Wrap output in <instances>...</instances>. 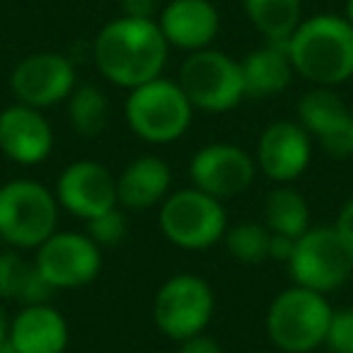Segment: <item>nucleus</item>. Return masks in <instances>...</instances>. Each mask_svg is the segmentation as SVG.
Listing matches in <instances>:
<instances>
[{
	"label": "nucleus",
	"mask_w": 353,
	"mask_h": 353,
	"mask_svg": "<svg viewBox=\"0 0 353 353\" xmlns=\"http://www.w3.org/2000/svg\"><path fill=\"white\" fill-rule=\"evenodd\" d=\"M216 314V293L196 274H174L157 288L152 319L172 341H184L203 334Z\"/></svg>",
	"instance_id": "nucleus-9"
},
{
	"label": "nucleus",
	"mask_w": 353,
	"mask_h": 353,
	"mask_svg": "<svg viewBox=\"0 0 353 353\" xmlns=\"http://www.w3.org/2000/svg\"><path fill=\"white\" fill-rule=\"evenodd\" d=\"M295 75L312 88H339L353 78V25L343 15L305 17L285 41Z\"/></svg>",
	"instance_id": "nucleus-2"
},
{
	"label": "nucleus",
	"mask_w": 353,
	"mask_h": 353,
	"mask_svg": "<svg viewBox=\"0 0 353 353\" xmlns=\"http://www.w3.org/2000/svg\"><path fill=\"white\" fill-rule=\"evenodd\" d=\"M240 68L245 80V97L252 99H266L283 92L295 75L285 41H266L264 46L250 51L240 61Z\"/></svg>",
	"instance_id": "nucleus-20"
},
{
	"label": "nucleus",
	"mask_w": 353,
	"mask_h": 353,
	"mask_svg": "<svg viewBox=\"0 0 353 353\" xmlns=\"http://www.w3.org/2000/svg\"><path fill=\"white\" fill-rule=\"evenodd\" d=\"M176 83L194 109L208 114H225L240 107L245 99L240 61L213 46L192 51L179 68Z\"/></svg>",
	"instance_id": "nucleus-6"
},
{
	"label": "nucleus",
	"mask_w": 353,
	"mask_h": 353,
	"mask_svg": "<svg viewBox=\"0 0 353 353\" xmlns=\"http://www.w3.org/2000/svg\"><path fill=\"white\" fill-rule=\"evenodd\" d=\"M54 150V128L41 109L10 104L0 112V152L22 167L41 165Z\"/></svg>",
	"instance_id": "nucleus-16"
},
{
	"label": "nucleus",
	"mask_w": 353,
	"mask_h": 353,
	"mask_svg": "<svg viewBox=\"0 0 353 353\" xmlns=\"http://www.w3.org/2000/svg\"><path fill=\"white\" fill-rule=\"evenodd\" d=\"M54 194L63 211L83 218L85 223L119 206L117 176L109 167L94 160L70 162L61 172Z\"/></svg>",
	"instance_id": "nucleus-14"
},
{
	"label": "nucleus",
	"mask_w": 353,
	"mask_h": 353,
	"mask_svg": "<svg viewBox=\"0 0 353 353\" xmlns=\"http://www.w3.org/2000/svg\"><path fill=\"white\" fill-rule=\"evenodd\" d=\"M334 228H336V230L341 232L343 240H348L353 245V196L348 199V201L341 206V211H339Z\"/></svg>",
	"instance_id": "nucleus-31"
},
{
	"label": "nucleus",
	"mask_w": 353,
	"mask_h": 353,
	"mask_svg": "<svg viewBox=\"0 0 353 353\" xmlns=\"http://www.w3.org/2000/svg\"><path fill=\"white\" fill-rule=\"evenodd\" d=\"M160 230L179 250H208L228 232L225 206L218 199L189 187L172 192L160 203Z\"/></svg>",
	"instance_id": "nucleus-7"
},
{
	"label": "nucleus",
	"mask_w": 353,
	"mask_h": 353,
	"mask_svg": "<svg viewBox=\"0 0 353 353\" xmlns=\"http://www.w3.org/2000/svg\"><path fill=\"white\" fill-rule=\"evenodd\" d=\"M88 235L97 242V247H117L128 235V218L121 206L102 213L88 221Z\"/></svg>",
	"instance_id": "nucleus-26"
},
{
	"label": "nucleus",
	"mask_w": 353,
	"mask_h": 353,
	"mask_svg": "<svg viewBox=\"0 0 353 353\" xmlns=\"http://www.w3.org/2000/svg\"><path fill=\"white\" fill-rule=\"evenodd\" d=\"M223 242H225V250L232 259L242 261V264H261L269 259L271 230L264 223L242 221L232 228L228 225Z\"/></svg>",
	"instance_id": "nucleus-25"
},
{
	"label": "nucleus",
	"mask_w": 353,
	"mask_h": 353,
	"mask_svg": "<svg viewBox=\"0 0 353 353\" xmlns=\"http://www.w3.org/2000/svg\"><path fill=\"white\" fill-rule=\"evenodd\" d=\"M51 295L54 288L39 274L34 259H27L20 250L12 247L0 252V303L15 300L25 307L49 303Z\"/></svg>",
	"instance_id": "nucleus-21"
},
{
	"label": "nucleus",
	"mask_w": 353,
	"mask_h": 353,
	"mask_svg": "<svg viewBox=\"0 0 353 353\" xmlns=\"http://www.w3.org/2000/svg\"><path fill=\"white\" fill-rule=\"evenodd\" d=\"M170 44L155 20L117 17L97 32L92 59L99 75L112 85L133 90L160 78Z\"/></svg>",
	"instance_id": "nucleus-1"
},
{
	"label": "nucleus",
	"mask_w": 353,
	"mask_h": 353,
	"mask_svg": "<svg viewBox=\"0 0 353 353\" xmlns=\"http://www.w3.org/2000/svg\"><path fill=\"white\" fill-rule=\"evenodd\" d=\"M8 334H10V319H8L6 307H3V303H0V351L6 348V343H8Z\"/></svg>",
	"instance_id": "nucleus-32"
},
{
	"label": "nucleus",
	"mask_w": 353,
	"mask_h": 353,
	"mask_svg": "<svg viewBox=\"0 0 353 353\" xmlns=\"http://www.w3.org/2000/svg\"><path fill=\"white\" fill-rule=\"evenodd\" d=\"M295 285L332 293L353 274V245L334 225H312L295 240L288 261Z\"/></svg>",
	"instance_id": "nucleus-8"
},
{
	"label": "nucleus",
	"mask_w": 353,
	"mask_h": 353,
	"mask_svg": "<svg viewBox=\"0 0 353 353\" xmlns=\"http://www.w3.org/2000/svg\"><path fill=\"white\" fill-rule=\"evenodd\" d=\"M68 322L49 303L25 305L10 319L8 343L15 353H63L68 346Z\"/></svg>",
	"instance_id": "nucleus-18"
},
{
	"label": "nucleus",
	"mask_w": 353,
	"mask_h": 353,
	"mask_svg": "<svg viewBox=\"0 0 353 353\" xmlns=\"http://www.w3.org/2000/svg\"><path fill=\"white\" fill-rule=\"evenodd\" d=\"M123 117L138 138L155 145H167L189 131L194 107L176 80L160 75L150 83L128 90Z\"/></svg>",
	"instance_id": "nucleus-5"
},
{
	"label": "nucleus",
	"mask_w": 353,
	"mask_h": 353,
	"mask_svg": "<svg viewBox=\"0 0 353 353\" xmlns=\"http://www.w3.org/2000/svg\"><path fill=\"white\" fill-rule=\"evenodd\" d=\"M172 189V170L162 157L141 155L131 160L117 176L119 206L128 211H148L160 206Z\"/></svg>",
	"instance_id": "nucleus-19"
},
{
	"label": "nucleus",
	"mask_w": 353,
	"mask_h": 353,
	"mask_svg": "<svg viewBox=\"0 0 353 353\" xmlns=\"http://www.w3.org/2000/svg\"><path fill=\"white\" fill-rule=\"evenodd\" d=\"M293 250H295V240H290V237H285V235H274V232H271L269 259L283 261V264H288L290 254H293Z\"/></svg>",
	"instance_id": "nucleus-30"
},
{
	"label": "nucleus",
	"mask_w": 353,
	"mask_h": 353,
	"mask_svg": "<svg viewBox=\"0 0 353 353\" xmlns=\"http://www.w3.org/2000/svg\"><path fill=\"white\" fill-rule=\"evenodd\" d=\"M332 312L324 293L290 285L266 310V336L283 353H310L324 346Z\"/></svg>",
	"instance_id": "nucleus-4"
},
{
	"label": "nucleus",
	"mask_w": 353,
	"mask_h": 353,
	"mask_svg": "<svg viewBox=\"0 0 353 353\" xmlns=\"http://www.w3.org/2000/svg\"><path fill=\"white\" fill-rule=\"evenodd\" d=\"M298 123L327 155H353V109L332 88H312L300 97Z\"/></svg>",
	"instance_id": "nucleus-13"
},
{
	"label": "nucleus",
	"mask_w": 353,
	"mask_h": 353,
	"mask_svg": "<svg viewBox=\"0 0 353 353\" xmlns=\"http://www.w3.org/2000/svg\"><path fill=\"white\" fill-rule=\"evenodd\" d=\"M343 17H346V20L353 25V0H348V3H346V15H343Z\"/></svg>",
	"instance_id": "nucleus-33"
},
{
	"label": "nucleus",
	"mask_w": 353,
	"mask_h": 353,
	"mask_svg": "<svg viewBox=\"0 0 353 353\" xmlns=\"http://www.w3.org/2000/svg\"><path fill=\"white\" fill-rule=\"evenodd\" d=\"M155 22L170 49L189 54L208 49L221 32V15L211 0H170L160 8Z\"/></svg>",
	"instance_id": "nucleus-17"
},
{
	"label": "nucleus",
	"mask_w": 353,
	"mask_h": 353,
	"mask_svg": "<svg viewBox=\"0 0 353 353\" xmlns=\"http://www.w3.org/2000/svg\"><path fill=\"white\" fill-rule=\"evenodd\" d=\"M179 353H223V348L208 334H196V336L179 341Z\"/></svg>",
	"instance_id": "nucleus-29"
},
{
	"label": "nucleus",
	"mask_w": 353,
	"mask_h": 353,
	"mask_svg": "<svg viewBox=\"0 0 353 353\" xmlns=\"http://www.w3.org/2000/svg\"><path fill=\"white\" fill-rule=\"evenodd\" d=\"M65 102H68V121L78 136L97 138L99 133H104L112 109L102 90L94 85H78Z\"/></svg>",
	"instance_id": "nucleus-24"
},
{
	"label": "nucleus",
	"mask_w": 353,
	"mask_h": 353,
	"mask_svg": "<svg viewBox=\"0 0 353 353\" xmlns=\"http://www.w3.org/2000/svg\"><path fill=\"white\" fill-rule=\"evenodd\" d=\"M256 170L271 182L293 184L310 167L312 160V138L293 119H281L261 131L256 143Z\"/></svg>",
	"instance_id": "nucleus-15"
},
{
	"label": "nucleus",
	"mask_w": 353,
	"mask_h": 353,
	"mask_svg": "<svg viewBox=\"0 0 353 353\" xmlns=\"http://www.w3.org/2000/svg\"><path fill=\"white\" fill-rule=\"evenodd\" d=\"M250 22L266 41H288L303 17V0H242Z\"/></svg>",
	"instance_id": "nucleus-23"
},
{
	"label": "nucleus",
	"mask_w": 353,
	"mask_h": 353,
	"mask_svg": "<svg viewBox=\"0 0 353 353\" xmlns=\"http://www.w3.org/2000/svg\"><path fill=\"white\" fill-rule=\"evenodd\" d=\"M34 264L54 290L88 285L102 269V247L85 232L56 230L34 250Z\"/></svg>",
	"instance_id": "nucleus-10"
},
{
	"label": "nucleus",
	"mask_w": 353,
	"mask_h": 353,
	"mask_svg": "<svg viewBox=\"0 0 353 353\" xmlns=\"http://www.w3.org/2000/svg\"><path fill=\"white\" fill-rule=\"evenodd\" d=\"M59 199L34 179L0 187V240L12 250H37L59 230Z\"/></svg>",
	"instance_id": "nucleus-3"
},
{
	"label": "nucleus",
	"mask_w": 353,
	"mask_h": 353,
	"mask_svg": "<svg viewBox=\"0 0 353 353\" xmlns=\"http://www.w3.org/2000/svg\"><path fill=\"white\" fill-rule=\"evenodd\" d=\"M119 3H121L123 17L157 20V12H160V0H119Z\"/></svg>",
	"instance_id": "nucleus-28"
},
{
	"label": "nucleus",
	"mask_w": 353,
	"mask_h": 353,
	"mask_svg": "<svg viewBox=\"0 0 353 353\" xmlns=\"http://www.w3.org/2000/svg\"><path fill=\"white\" fill-rule=\"evenodd\" d=\"M324 346L332 353H353V307L334 310Z\"/></svg>",
	"instance_id": "nucleus-27"
},
{
	"label": "nucleus",
	"mask_w": 353,
	"mask_h": 353,
	"mask_svg": "<svg viewBox=\"0 0 353 353\" xmlns=\"http://www.w3.org/2000/svg\"><path fill=\"white\" fill-rule=\"evenodd\" d=\"M192 187L225 201L240 196L256 176V160L235 143H208L194 152L189 162Z\"/></svg>",
	"instance_id": "nucleus-11"
},
{
	"label": "nucleus",
	"mask_w": 353,
	"mask_h": 353,
	"mask_svg": "<svg viewBox=\"0 0 353 353\" xmlns=\"http://www.w3.org/2000/svg\"><path fill=\"white\" fill-rule=\"evenodd\" d=\"M75 88L78 78L73 61L56 51H37L25 56L10 75V90L17 102L41 112L68 99Z\"/></svg>",
	"instance_id": "nucleus-12"
},
{
	"label": "nucleus",
	"mask_w": 353,
	"mask_h": 353,
	"mask_svg": "<svg viewBox=\"0 0 353 353\" xmlns=\"http://www.w3.org/2000/svg\"><path fill=\"white\" fill-rule=\"evenodd\" d=\"M264 225L274 235H285L290 240L303 237L312 228L307 199L290 184H279L264 201Z\"/></svg>",
	"instance_id": "nucleus-22"
}]
</instances>
